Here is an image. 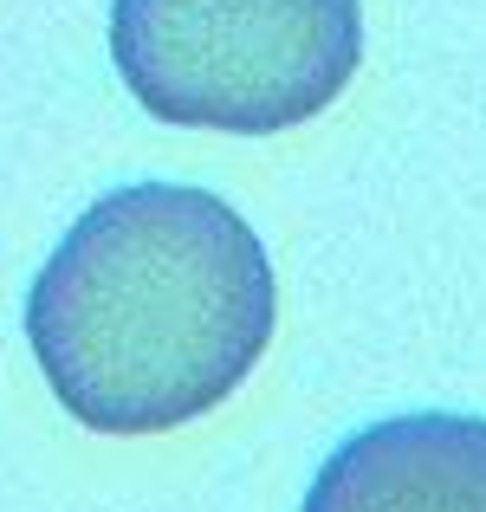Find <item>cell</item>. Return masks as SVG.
Here are the masks:
<instances>
[{
    "label": "cell",
    "mask_w": 486,
    "mask_h": 512,
    "mask_svg": "<svg viewBox=\"0 0 486 512\" xmlns=\"http://www.w3.org/2000/svg\"><path fill=\"white\" fill-rule=\"evenodd\" d=\"M273 318V260L221 195L130 182L91 201L39 266L26 338L72 422L169 435L260 370Z\"/></svg>",
    "instance_id": "cell-1"
},
{
    "label": "cell",
    "mask_w": 486,
    "mask_h": 512,
    "mask_svg": "<svg viewBox=\"0 0 486 512\" xmlns=\"http://www.w3.org/2000/svg\"><path fill=\"white\" fill-rule=\"evenodd\" d=\"M111 59L162 124L273 137L331 111L363 65L357 0H111Z\"/></svg>",
    "instance_id": "cell-2"
},
{
    "label": "cell",
    "mask_w": 486,
    "mask_h": 512,
    "mask_svg": "<svg viewBox=\"0 0 486 512\" xmlns=\"http://www.w3.org/2000/svg\"><path fill=\"white\" fill-rule=\"evenodd\" d=\"M299 512H486L480 415H389L312 474Z\"/></svg>",
    "instance_id": "cell-3"
}]
</instances>
